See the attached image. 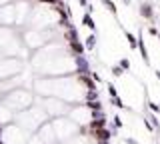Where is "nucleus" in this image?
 Returning a JSON list of instances; mask_svg holds the SVG:
<instances>
[{"instance_id": "f257e3e1", "label": "nucleus", "mask_w": 160, "mask_h": 144, "mask_svg": "<svg viewBox=\"0 0 160 144\" xmlns=\"http://www.w3.org/2000/svg\"><path fill=\"white\" fill-rule=\"evenodd\" d=\"M72 62H74V66H76L74 72H76L78 76H80V74H90V62L86 60L84 54H82V56H72Z\"/></svg>"}, {"instance_id": "f03ea898", "label": "nucleus", "mask_w": 160, "mask_h": 144, "mask_svg": "<svg viewBox=\"0 0 160 144\" xmlns=\"http://www.w3.org/2000/svg\"><path fill=\"white\" fill-rule=\"evenodd\" d=\"M136 48L140 50V54H142V60H144V64H148L150 62V58H148V48H146V44H144V40H142V34H138L136 36Z\"/></svg>"}, {"instance_id": "7ed1b4c3", "label": "nucleus", "mask_w": 160, "mask_h": 144, "mask_svg": "<svg viewBox=\"0 0 160 144\" xmlns=\"http://www.w3.org/2000/svg\"><path fill=\"white\" fill-rule=\"evenodd\" d=\"M70 50H72V56H82L84 52H86V48H84V44L80 40H74V42H68Z\"/></svg>"}, {"instance_id": "20e7f679", "label": "nucleus", "mask_w": 160, "mask_h": 144, "mask_svg": "<svg viewBox=\"0 0 160 144\" xmlns=\"http://www.w3.org/2000/svg\"><path fill=\"white\" fill-rule=\"evenodd\" d=\"M84 48H86L88 52H92L94 48H96V34H90L86 38V42H84Z\"/></svg>"}, {"instance_id": "39448f33", "label": "nucleus", "mask_w": 160, "mask_h": 144, "mask_svg": "<svg viewBox=\"0 0 160 144\" xmlns=\"http://www.w3.org/2000/svg\"><path fill=\"white\" fill-rule=\"evenodd\" d=\"M82 24L86 28H90L92 32L96 30V24H94V20H92V16H90V14H84V16H82Z\"/></svg>"}, {"instance_id": "423d86ee", "label": "nucleus", "mask_w": 160, "mask_h": 144, "mask_svg": "<svg viewBox=\"0 0 160 144\" xmlns=\"http://www.w3.org/2000/svg\"><path fill=\"white\" fill-rule=\"evenodd\" d=\"M66 40H68V42H74V40H78V30H76L74 26L66 28Z\"/></svg>"}, {"instance_id": "0eeeda50", "label": "nucleus", "mask_w": 160, "mask_h": 144, "mask_svg": "<svg viewBox=\"0 0 160 144\" xmlns=\"http://www.w3.org/2000/svg\"><path fill=\"white\" fill-rule=\"evenodd\" d=\"M124 36H126V40H128V46L132 48V50H136V36H134V34H130L128 30H124Z\"/></svg>"}, {"instance_id": "6e6552de", "label": "nucleus", "mask_w": 160, "mask_h": 144, "mask_svg": "<svg viewBox=\"0 0 160 144\" xmlns=\"http://www.w3.org/2000/svg\"><path fill=\"white\" fill-rule=\"evenodd\" d=\"M140 14H142L144 18H152V6H150V4H142V6H140Z\"/></svg>"}, {"instance_id": "1a4fd4ad", "label": "nucleus", "mask_w": 160, "mask_h": 144, "mask_svg": "<svg viewBox=\"0 0 160 144\" xmlns=\"http://www.w3.org/2000/svg\"><path fill=\"white\" fill-rule=\"evenodd\" d=\"M118 66H120V68H122V70H124V72H128V70H130V66H132V64H130V60H128V58H120V62H118Z\"/></svg>"}, {"instance_id": "9d476101", "label": "nucleus", "mask_w": 160, "mask_h": 144, "mask_svg": "<svg viewBox=\"0 0 160 144\" xmlns=\"http://www.w3.org/2000/svg\"><path fill=\"white\" fill-rule=\"evenodd\" d=\"M106 90H108V96H110V98L118 96V92H116V86H114L112 82H106Z\"/></svg>"}, {"instance_id": "9b49d317", "label": "nucleus", "mask_w": 160, "mask_h": 144, "mask_svg": "<svg viewBox=\"0 0 160 144\" xmlns=\"http://www.w3.org/2000/svg\"><path fill=\"white\" fill-rule=\"evenodd\" d=\"M110 72H112V76H116V78H120V76L124 74V70H122V68L118 66V64H114V66L110 68Z\"/></svg>"}, {"instance_id": "f8f14e48", "label": "nucleus", "mask_w": 160, "mask_h": 144, "mask_svg": "<svg viewBox=\"0 0 160 144\" xmlns=\"http://www.w3.org/2000/svg\"><path fill=\"white\" fill-rule=\"evenodd\" d=\"M102 4H104V6H106L112 14H116V4H114L112 0H102Z\"/></svg>"}, {"instance_id": "ddd939ff", "label": "nucleus", "mask_w": 160, "mask_h": 144, "mask_svg": "<svg viewBox=\"0 0 160 144\" xmlns=\"http://www.w3.org/2000/svg\"><path fill=\"white\" fill-rule=\"evenodd\" d=\"M90 78H92V80L96 82V84H100V82H102V76H100L98 72H92V70H90Z\"/></svg>"}, {"instance_id": "4468645a", "label": "nucleus", "mask_w": 160, "mask_h": 144, "mask_svg": "<svg viewBox=\"0 0 160 144\" xmlns=\"http://www.w3.org/2000/svg\"><path fill=\"white\" fill-rule=\"evenodd\" d=\"M110 100H112V104H114V106H116V108H126V106H124V104H122V100H120V98H118V96H114V98H110Z\"/></svg>"}, {"instance_id": "2eb2a0df", "label": "nucleus", "mask_w": 160, "mask_h": 144, "mask_svg": "<svg viewBox=\"0 0 160 144\" xmlns=\"http://www.w3.org/2000/svg\"><path fill=\"white\" fill-rule=\"evenodd\" d=\"M148 106H150V110H152V112H160V106H158L156 102H148Z\"/></svg>"}, {"instance_id": "dca6fc26", "label": "nucleus", "mask_w": 160, "mask_h": 144, "mask_svg": "<svg viewBox=\"0 0 160 144\" xmlns=\"http://www.w3.org/2000/svg\"><path fill=\"white\" fill-rule=\"evenodd\" d=\"M114 124H116V126L120 128V126H122V120H120V116H114Z\"/></svg>"}, {"instance_id": "f3484780", "label": "nucleus", "mask_w": 160, "mask_h": 144, "mask_svg": "<svg viewBox=\"0 0 160 144\" xmlns=\"http://www.w3.org/2000/svg\"><path fill=\"white\" fill-rule=\"evenodd\" d=\"M148 32L152 34V36H156V34H158V30H156V28H154V26H150V28H148Z\"/></svg>"}, {"instance_id": "a211bd4d", "label": "nucleus", "mask_w": 160, "mask_h": 144, "mask_svg": "<svg viewBox=\"0 0 160 144\" xmlns=\"http://www.w3.org/2000/svg\"><path fill=\"white\" fill-rule=\"evenodd\" d=\"M78 4L80 6H88V0H78Z\"/></svg>"}, {"instance_id": "6ab92c4d", "label": "nucleus", "mask_w": 160, "mask_h": 144, "mask_svg": "<svg viewBox=\"0 0 160 144\" xmlns=\"http://www.w3.org/2000/svg\"><path fill=\"white\" fill-rule=\"evenodd\" d=\"M154 74H156V78L160 80V70H154Z\"/></svg>"}, {"instance_id": "aec40b11", "label": "nucleus", "mask_w": 160, "mask_h": 144, "mask_svg": "<svg viewBox=\"0 0 160 144\" xmlns=\"http://www.w3.org/2000/svg\"><path fill=\"white\" fill-rule=\"evenodd\" d=\"M158 38H160V36H158Z\"/></svg>"}]
</instances>
